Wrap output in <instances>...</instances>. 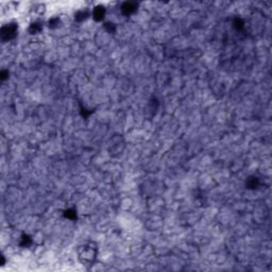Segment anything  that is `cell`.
Segmentation results:
<instances>
[{"label":"cell","mask_w":272,"mask_h":272,"mask_svg":"<svg viewBox=\"0 0 272 272\" xmlns=\"http://www.w3.org/2000/svg\"><path fill=\"white\" fill-rule=\"evenodd\" d=\"M22 239V245H26V246L31 242V239H30V237H28L27 235H24Z\"/></svg>","instance_id":"12"},{"label":"cell","mask_w":272,"mask_h":272,"mask_svg":"<svg viewBox=\"0 0 272 272\" xmlns=\"http://www.w3.org/2000/svg\"><path fill=\"white\" fill-rule=\"evenodd\" d=\"M136 7H137V4L135 2H124L121 5V12L126 16H129V15L133 14L135 12Z\"/></svg>","instance_id":"3"},{"label":"cell","mask_w":272,"mask_h":272,"mask_svg":"<svg viewBox=\"0 0 272 272\" xmlns=\"http://www.w3.org/2000/svg\"><path fill=\"white\" fill-rule=\"evenodd\" d=\"M41 30H42V26H41V24H38V22H34V24H32L31 26H30V28H29V31H30V33H32V34L37 33V32H39Z\"/></svg>","instance_id":"7"},{"label":"cell","mask_w":272,"mask_h":272,"mask_svg":"<svg viewBox=\"0 0 272 272\" xmlns=\"http://www.w3.org/2000/svg\"><path fill=\"white\" fill-rule=\"evenodd\" d=\"M17 29H18V26L15 22H10L7 25H4L1 28V38H2V41H10V39L14 38L16 36Z\"/></svg>","instance_id":"2"},{"label":"cell","mask_w":272,"mask_h":272,"mask_svg":"<svg viewBox=\"0 0 272 272\" xmlns=\"http://www.w3.org/2000/svg\"><path fill=\"white\" fill-rule=\"evenodd\" d=\"M234 27L236 29H238V30H240V29H242L244 28V22H242V19H240V18H236L234 20Z\"/></svg>","instance_id":"8"},{"label":"cell","mask_w":272,"mask_h":272,"mask_svg":"<svg viewBox=\"0 0 272 272\" xmlns=\"http://www.w3.org/2000/svg\"><path fill=\"white\" fill-rule=\"evenodd\" d=\"M98 254V249L95 242H85L78 248V257L84 266H91L96 262Z\"/></svg>","instance_id":"1"},{"label":"cell","mask_w":272,"mask_h":272,"mask_svg":"<svg viewBox=\"0 0 272 272\" xmlns=\"http://www.w3.org/2000/svg\"><path fill=\"white\" fill-rule=\"evenodd\" d=\"M65 216H66L68 219H74V218L77 217V213L74 212V210H66V213H65Z\"/></svg>","instance_id":"9"},{"label":"cell","mask_w":272,"mask_h":272,"mask_svg":"<svg viewBox=\"0 0 272 272\" xmlns=\"http://www.w3.org/2000/svg\"><path fill=\"white\" fill-rule=\"evenodd\" d=\"M105 16V7L102 5H97L93 11V18L96 22H101Z\"/></svg>","instance_id":"4"},{"label":"cell","mask_w":272,"mask_h":272,"mask_svg":"<svg viewBox=\"0 0 272 272\" xmlns=\"http://www.w3.org/2000/svg\"><path fill=\"white\" fill-rule=\"evenodd\" d=\"M88 16H89V14L87 11H79V12L76 14V20L77 22H83L84 19H86Z\"/></svg>","instance_id":"6"},{"label":"cell","mask_w":272,"mask_h":272,"mask_svg":"<svg viewBox=\"0 0 272 272\" xmlns=\"http://www.w3.org/2000/svg\"><path fill=\"white\" fill-rule=\"evenodd\" d=\"M59 22H59V19H57V18L50 19V20H49V27H50V28H55V27L59 25Z\"/></svg>","instance_id":"10"},{"label":"cell","mask_w":272,"mask_h":272,"mask_svg":"<svg viewBox=\"0 0 272 272\" xmlns=\"http://www.w3.org/2000/svg\"><path fill=\"white\" fill-rule=\"evenodd\" d=\"M105 28H106V30H108L109 32H115V29H116V27H115L114 24H111V22H108V24H105Z\"/></svg>","instance_id":"11"},{"label":"cell","mask_w":272,"mask_h":272,"mask_svg":"<svg viewBox=\"0 0 272 272\" xmlns=\"http://www.w3.org/2000/svg\"><path fill=\"white\" fill-rule=\"evenodd\" d=\"M246 185L248 188H256L258 186V179L257 178H249L246 182Z\"/></svg>","instance_id":"5"}]
</instances>
